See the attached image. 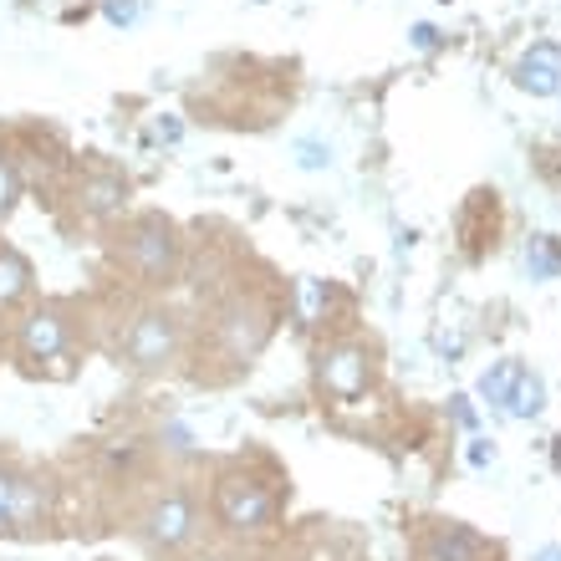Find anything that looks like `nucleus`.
I'll return each mask as SVG.
<instances>
[{"instance_id":"f257e3e1","label":"nucleus","mask_w":561,"mask_h":561,"mask_svg":"<svg viewBox=\"0 0 561 561\" xmlns=\"http://www.w3.org/2000/svg\"><path fill=\"white\" fill-rule=\"evenodd\" d=\"M251 261V245H236L209 266L215 280L199 276V322H190V353H184L194 383L225 388L245 378L255 368V357L266 353V342L276 337L286 307H291L286 280L266 261L255 266V276H245Z\"/></svg>"},{"instance_id":"f03ea898","label":"nucleus","mask_w":561,"mask_h":561,"mask_svg":"<svg viewBox=\"0 0 561 561\" xmlns=\"http://www.w3.org/2000/svg\"><path fill=\"white\" fill-rule=\"evenodd\" d=\"M103 245L118 286L134 296H169L190 276V236L163 209H128L103 236Z\"/></svg>"},{"instance_id":"7ed1b4c3","label":"nucleus","mask_w":561,"mask_h":561,"mask_svg":"<svg viewBox=\"0 0 561 561\" xmlns=\"http://www.w3.org/2000/svg\"><path fill=\"white\" fill-rule=\"evenodd\" d=\"M291 501V480L266 449H240L209 465L205 516L230 536H261L280 520Z\"/></svg>"},{"instance_id":"20e7f679","label":"nucleus","mask_w":561,"mask_h":561,"mask_svg":"<svg viewBox=\"0 0 561 561\" xmlns=\"http://www.w3.org/2000/svg\"><path fill=\"white\" fill-rule=\"evenodd\" d=\"M107 357L128 378H163L190 353V311L174 307L169 296H134L123 301L118 322L103 337Z\"/></svg>"},{"instance_id":"39448f33","label":"nucleus","mask_w":561,"mask_h":561,"mask_svg":"<svg viewBox=\"0 0 561 561\" xmlns=\"http://www.w3.org/2000/svg\"><path fill=\"white\" fill-rule=\"evenodd\" d=\"M205 495L190 480H153V485L138 495L134 516H128V536L148 551L153 561H184L199 541H205Z\"/></svg>"},{"instance_id":"423d86ee","label":"nucleus","mask_w":561,"mask_h":561,"mask_svg":"<svg viewBox=\"0 0 561 561\" xmlns=\"http://www.w3.org/2000/svg\"><path fill=\"white\" fill-rule=\"evenodd\" d=\"M88 332H92V322L77 301H57V296L31 301L15 317V332H11L15 363L31 378H72V363L88 347Z\"/></svg>"},{"instance_id":"0eeeda50","label":"nucleus","mask_w":561,"mask_h":561,"mask_svg":"<svg viewBox=\"0 0 561 561\" xmlns=\"http://www.w3.org/2000/svg\"><path fill=\"white\" fill-rule=\"evenodd\" d=\"M57 194L61 225L72 236H107L134 209V179L123 174L107 153H82V159L67 163Z\"/></svg>"},{"instance_id":"6e6552de","label":"nucleus","mask_w":561,"mask_h":561,"mask_svg":"<svg viewBox=\"0 0 561 561\" xmlns=\"http://www.w3.org/2000/svg\"><path fill=\"white\" fill-rule=\"evenodd\" d=\"M61 485L46 465H26L15 449H0V536L36 541L57 526Z\"/></svg>"},{"instance_id":"1a4fd4ad","label":"nucleus","mask_w":561,"mask_h":561,"mask_svg":"<svg viewBox=\"0 0 561 561\" xmlns=\"http://www.w3.org/2000/svg\"><path fill=\"white\" fill-rule=\"evenodd\" d=\"M317 393L332 403H363L373 388L383 383V347L373 332H337L327 337L311 357Z\"/></svg>"},{"instance_id":"9d476101","label":"nucleus","mask_w":561,"mask_h":561,"mask_svg":"<svg viewBox=\"0 0 561 561\" xmlns=\"http://www.w3.org/2000/svg\"><path fill=\"white\" fill-rule=\"evenodd\" d=\"M419 561H501V547L465 526V520L428 516L419 526Z\"/></svg>"},{"instance_id":"9b49d317","label":"nucleus","mask_w":561,"mask_h":561,"mask_svg":"<svg viewBox=\"0 0 561 561\" xmlns=\"http://www.w3.org/2000/svg\"><path fill=\"white\" fill-rule=\"evenodd\" d=\"M31 291H36V271H31V261L15 251L11 240H0V311L31 301Z\"/></svg>"},{"instance_id":"f8f14e48","label":"nucleus","mask_w":561,"mask_h":561,"mask_svg":"<svg viewBox=\"0 0 561 561\" xmlns=\"http://www.w3.org/2000/svg\"><path fill=\"white\" fill-rule=\"evenodd\" d=\"M21 194H26V174H21V163L0 148V225L15 215V205H21Z\"/></svg>"}]
</instances>
